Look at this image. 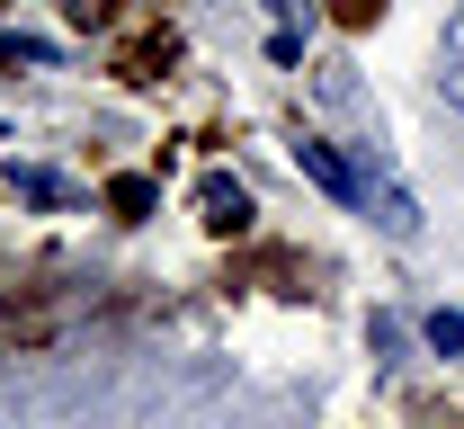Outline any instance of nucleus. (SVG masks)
Listing matches in <instances>:
<instances>
[{"instance_id":"1","label":"nucleus","mask_w":464,"mask_h":429,"mask_svg":"<svg viewBox=\"0 0 464 429\" xmlns=\"http://www.w3.org/2000/svg\"><path fill=\"white\" fill-rule=\"evenodd\" d=\"M295 161H304V180L322 188V197H340V206H366V171H357V161H340V143L304 134V143H295Z\"/></svg>"},{"instance_id":"3","label":"nucleus","mask_w":464,"mask_h":429,"mask_svg":"<svg viewBox=\"0 0 464 429\" xmlns=\"http://www.w3.org/2000/svg\"><path fill=\"white\" fill-rule=\"evenodd\" d=\"M438 99L464 108V9L447 18V36H438Z\"/></svg>"},{"instance_id":"2","label":"nucleus","mask_w":464,"mask_h":429,"mask_svg":"<svg viewBox=\"0 0 464 429\" xmlns=\"http://www.w3.org/2000/svg\"><path fill=\"white\" fill-rule=\"evenodd\" d=\"M197 215H206V233H241L250 224V188L232 180V171H206L197 180Z\"/></svg>"},{"instance_id":"5","label":"nucleus","mask_w":464,"mask_h":429,"mask_svg":"<svg viewBox=\"0 0 464 429\" xmlns=\"http://www.w3.org/2000/svg\"><path fill=\"white\" fill-rule=\"evenodd\" d=\"M9 188H18L27 206H81V188L54 180V171H9Z\"/></svg>"},{"instance_id":"6","label":"nucleus","mask_w":464,"mask_h":429,"mask_svg":"<svg viewBox=\"0 0 464 429\" xmlns=\"http://www.w3.org/2000/svg\"><path fill=\"white\" fill-rule=\"evenodd\" d=\"M108 206L125 215V224H143V215L161 206V188H152V180H108Z\"/></svg>"},{"instance_id":"4","label":"nucleus","mask_w":464,"mask_h":429,"mask_svg":"<svg viewBox=\"0 0 464 429\" xmlns=\"http://www.w3.org/2000/svg\"><path fill=\"white\" fill-rule=\"evenodd\" d=\"M366 206H375V224H384V233H393V242H411V233H420V206H411V188H366Z\"/></svg>"},{"instance_id":"7","label":"nucleus","mask_w":464,"mask_h":429,"mask_svg":"<svg viewBox=\"0 0 464 429\" xmlns=\"http://www.w3.org/2000/svg\"><path fill=\"white\" fill-rule=\"evenodd\" d=\"M429 349H438V358H464V313H429Z\"/></svg>"}]
</instances>
